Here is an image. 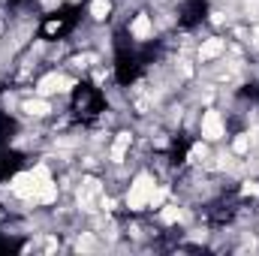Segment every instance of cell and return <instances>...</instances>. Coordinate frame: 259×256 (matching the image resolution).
I'll list each match as a JSON object with an SVG mask.
<instances>
[{"mask_svg":"<svg viewBox=\"0 0 259 256\" xmlns=\"http://www.w3.org/2000/svg\"><path fill=\"white\" fill-rule=\"evenodd\" d=\"M12 193L21 196V199H30V202H52V199L58 196L55 181H52V175H49L46 166H36V169H30V172L15 175Z\"/></svg>","mask_w":259,"mask_h":256,"instance_id":"cell-1","label":"cell"},{"mask_svg":"<svg viewBox=\"0 0 259 256\" xmlns=\"http://www.w3.org/2000/svg\"><path fill=\"white\" fill-rule=\"evenodd\" d=\"M232 151H235V154H247V151H250V136H247V133H241V136L232 142Z\"/></svg>","mask_w":259,"mask_h":256,"instance_id":"cell-11","label":"cell"},{"mask_svg":"<svg viewBox=\"0 0 259 256\" xmlns=\"http://www.w3.org/2000/svg\"><path fill=\"white\" fill-rule=\"evenodd\" d=\"M127 148H130V133H118V139H115V145H112V160L121 163L124 154H127Z\"/></svg>","mask_w":259,"mask_h":256,"instance_id":"cell-8","label":"cell"},{"mask_svg":"<svg viewBox=\"0 0 259 256\" xmlns=\"http://www.w3.org/2000/svg\"><path fill=\"white\" fill-rule=\"evenodd\" d=\"M109 12H112V3H109V0H94V3H91V15H94L97 21H103Z\"/></svg>","mask_w":259,"mask_h":256,"instance_id":"cell-10","label":"cell"},{"mask_svg":"<svg viewBox=\"0 0 259 256\" xmlns=\"http://www.w3.org/2000/svg\"><path fill=\"white\" fill-rule=\"evenodd\" d=\"M97 196H103V187H100V181H97V178H84V181H81V187H78V205L91 211Z\"/></svg>","mask_w":259,"mask_h":256,"instance_id":"cell-5","label":"cell"},{"mask_svg":"<svg viewBox=\"0 0 259 256\" xmlns=\"http://www.w3.org/2000/svg\"><path fill=\"white\" fill-rule=\"evenodd\" d=\"M130 33H133L136 39H148V36L154 33V21H151V15L139 12V15L133 18V24H130Z\"/></svg>","mask_w":259,"mask_h":256,"instance_id":"cell-6","label":"cell"},{"mask_svg":"<svg viewBox=\"0 0 259 256\" xmlns=\"http://www.w3.org/2000/svg\"><path fill=\"white\" fill-rule=\"evenodd\" d=\"M223 133H226L223 115H220L217 109H208V112L202 115V136H205L208 142H217V139H223Z\"/></svg>","mask_w":259,"mask_h":256,"instance_id":"cell-3","label":"cell"},{"mask_svg":"<svg viewBox=\"0 0 259 256\" xmlns=\"http://www.w3.org/2000/svg\"><path fill=\"white\" fill-rule=\"evenodd\" d=\"M226 52V42L220 39V36H211V39H205L202 46H199V58L202 61H214V58H220Z\"/></svg>","mask_w":259,"mask_h":256,"instance_id":"cell-7","label":"cell"},{"mask_svg":"<svg viewBox=\"0 0 259 256\" xmlns=\"http://www.w3.org/2000/svg\"><path fill=\"white\" fill-rule=\"evenodd\" d=\"M154 190H157V181H154L148 172L136 175V181L130 184V190H127V208L130 211H142V208H148Z\"/></svg>","mask_w":259,"mask_h":256,"instance_id":"cell-2","label":"cell"},{"mask_svg":"<svg viewBox=\"0 0 259 256\" xmlns=\"http://www.w3.org/2000/svg\"><path fill=\"white\" fill-rule=\"evenodd\" d=\"M72 88V81L61 75V72H52V75H46V78H39V84H36V91L39 94H64Z\"/></svg>","mask_w":259,"mask_h":256,"instance_id":"cell-4","label":"cell"},{"mask_svg":"<svg viewBox=\"0 0 259 256\" xmlns=\"http://www.w3.org/2000/svg\"><path fill=\"white\" fill-rule=\"evenodd\" d=\"M244 193H247V196H250V193H259V184H256V181H253V184H247V187H244Z\"/></svg>","mask_w":259,"mask_h":256,"instance_id":"cell-12","label":"cell"},{"mask_svg":"<svg viewBox=\"0 0 259 256\" xmlns=\"http://www.w3.org/2000/svg\"><path fill=\"white\" fill-rule=\"evenodd\" d=\"M24 112H27L30 118H42V115L49 112V103H46V100H27V103H24Z\"/></svg>","mask_w":259,"mask_h":256,"instance_id":"cell-9","label":"cell"},{"mask_svg":"<svg viewBox=\"0 0 259 256\" xmlns=\"http://www.w3.org/2000/svg\"><path fill=\"white\" fill-rule=\"evenodd\" d=\"M253 42H256V46H259V27H256V30H253Z\"/></svg>","mask_w":259,"mask_h":256,"instance_id":"cell-13","label":"cell"}]
</instances>
